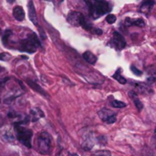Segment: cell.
<instances>
[{"instance_id": "obj_1", "label": "cell", "mask_w": 156, "mask_h": 156, "mask_svg": "<svg viewBox=\"0 0 156 156\" xmlns=\"http://www.w3.org/2000/svg\"><path fill=\"white\" fill-rule=\"evenodd\" d=\"M89 7L90 16L92 19H97L103 15L109 13L112 9V5L108 1H86L85 2Z\"/></svg>"}, {"instance_id": "obj_2", "label": "cell", "mask_w": 156, "mask_h": 156, "mask_svg": "<svg viewBox=\"0 0 156 156\" xmlns=\"http://www.w3.org/2000/svg\"><path fill=\"white\" fill-rule=\"evenodd\" d=\"M38 48H41V43L38 39V37L34 32L30 33L29 36L20 41L19 49L23 52L33 54L37 51Z\"/></svg>"}, {"instance_id": "obj_3", "label": "cell", "mask_w": 156, "mask_h": 156, "mask_svg": "<svg viewBox=\"0 0 156 156\" xmlns=\"http://www.w3.org/2000/svg\"><path fill=\"white\" fill-rule=\"evenodd\" d=\"M15 133L16 139L26 147L31 148V139L33 136V132L20 124H15Z\"/></svg>"}, {"instance_id": "obj_4", "label": "cell", "mask_w": 156, "mask_h": 156, "mask_svg": "<svg viewBox=\"0 0 156 156\" xmlns=\"http://www.w3.org/2000/svg\"><path fill=\"white\" fill-rule=\"evenodd\" d=\"M51 143H52V138L50 134L47 132H41L37 135V151L43 155L48 154L51 150Z\"/></svg>"}, {"instance_id": "obj_5", "label": "cell", "mask_w": 156, "mask_h": 156, "mask_svg": "<svg viewBox=\"0 0 156 156\" xmlns=\"http://www.w3.org/2000/svg\"><path fill=\"white\" fill-rule=\"evenodd\" d=\"M108 45L111 48H114L115 50L120 51L126 47V40L121 33L115 31V32H113V35H112V37L111 38V40L108 42Z\"/></svg>"}, {"instance_id": "obj_6", "label": "cell", "mask_w": 156, "mask_h": 156, "mask_svg": "<svg viewBox=\"0 0 156 156\" xmlns=\"http://www.w3.org/2000/svg\"><path fill=\"white\" fill-rule=\"evenodd\" d=\"M98 115L102 122L108 124H112L116 122V113L107 108H103L99 111Z\"/></svg>"}, {"instance_id": "obj_7", "label": "cell", "mask_w": 156, "mask_h": 156, "mask_svg": "<svg viewBox=\"0 0 156 156\" xmlns=\"http://www.w3.org/2000/svg\"><path fill=\"white\" fill-rule=\"evenodd\" d=\"M95 144V137L92 132H88L82 136L81 147L85 151H90Z\"/></svg>"}, {"instance_id": "obj_8", "label": "cell", "mask_w": 156, "mask_h": 156, "mask_svg": "<svg viewBox=\"0 0 156 156\" xmlns=\"http://www.w3.org/2000/svg\"><path fill=\"white\" fill-rule=\"evenodd\" d=\"M0 136L5 143H13L16 140L14 131L8 125H5L0 128Z\"/></svg>"}, {"instance_id": "obj_9", "label": "cell", "mask_w": 156, "mask_h": 156, "mask_svg": "<svg viewBox=\"0 0 156 156\" xmlns=\"http://www.w3.org/2000/svg\"><path fill=\"white\" fill-rule=\"evenodd\" d=\"M83 15L80 13V12H78V11H71L68 14V16H67V21L74 26V27H80V19H81V16Z\"/></svg>"}, {"instance_id": "obj_10", "label": "cell", "mask_w": 156, "mask_h": 156, "mask_svg": "<svg viewBox=\"0 0 156 156\" xmlns=\"http://www.w3.org/2000/svg\"><path fill=\"white\" fill-rule=\"evenodd\" d=\"M27 5H28V16H29L30 21L36 27H38V18H37V12H36L33 1H29Z\"/></svg>"}, {"instance_id": "obj_11", "label": "cell", "mask_w": 156, "mask_h": 156, "mask_svg": "<svg viewBox=\"0 0 156 156\" xmlns=\"http://www.w3.org/2000/svg\"><path fill=\"white\" fill-rule=\"evenodd\" d=\"M124 24L126 27H133V26H136V27H144L145 26V22L143 18H131V17H126L124 19Z\"/></svg>"}, {"instance_id": "obj_12", "label": "cell", "mask_w": 156, "mask_h": 156, "mask_svg": "<svg viewBox=\"0 0 156 156\" xmlns=\"http://www.w3.org/2000/svg\"><path fill=\"white\" fill-rule=\"evenodd\" d=\"M155 5V2L153 1V0H146V1H144L140 6V9L139 11L146 16H148L153 8V6Z\"/></svg>"}, {"instance_id": "obj_13", "label": "cell", "mask_w": 156, "mask_h": 156, "mask_svg": "<svg viewBox=\"0 0 156 156\" xmlns=\"http://www.w3.org/2000/svg\"><path fill=\"white\" fill-rule=\"evenodd\" d=\"M44 116V112L39 108H32L29 112V120L33 122L38 121L40 118H43Z\"/></svg>"}, {"instance_id": "obj_14", "label": "cell", "mask_w": 156, "mask_h": 156, "mask_svg": "<svg viewBox=\"0 0 156 156\" xmlns=\"http://www.w3.org/2000/svg\"><path fill=\"white\" fill-rule=\"evenodd\" d=\"M13 16L17 21H23L25 19V11L22 6L16 5L13 9Z\"/></svg>"}, {"instance_id": "obj_15", "label": "cell", "mask_w": 156, "mask_h": 156, "mask_svg": "<svg viewBox=\"0 0 156 156\" xmlns=\"http://www.w3.org/2000/svg\"><path fill=\"white\" fill-rule=\"evenodd\" d=\"M129 95H130L131 99L133 101V103H134L135 107L137 108V110H138L139 112H141V111L144 109V104H143V102L141 101V100L139 99V97H138V95L136 94V92H135L134 90H131V91L129 92Z\"/></svg>"}, {"instance_id": "obj_16", "label": "cell", "mask_w": 156, "mask_h": 156, "mask_svg": "<svg viewBox=\"0 0 156 156\" xmlns=\"http://www.w3.org/2000/svg\"><path fill=\"white\" fill-rule=\"evenodd\" d=\"M82 58H83V59H84L86 62H88V63L90 64V65H94V64L96 63V61H97V57H96L92 52H90V51H89V50L85 51V52L82 54Z\"/></svg>"}, {"instance_id": "obj_17", "label": "cell", "mask_w": 156, "mask_h": 156, "mask_svg": "<svg viewBox=\"0 0 156 156\" xmlns=\"http://www.w3.org/2000/svg\"><path fill=\"white\" fill-rule=\"evenodd\" d=\"M27 81V83L33 89V90H35L37 92H38V93H40V94H42L43 96H45V97H48V93L43 90V89H41V87H39L37 83H35L34 81H31V80H26Z\"/></svg>"}, {"instance_id": "obj_18", "label": "cell", "mask_w": 156, "mask_h": 156, "mask_svg": "<svg viewBox=\"0 0 156 156\" xmlns=\"http://www.w3.org/2000/svg\"><path fill=\"white\" fill-rule=\"evenodd\" d=\"M112 78L115 79L118 82H120L121 84H126L127 83V80L125 78H123L121 75V69H118L117 71L112 75Z\"/></svg>"}, {"instance_id": "obj_19", "label": "cell", "mask_w": 156, "mask_h": 156, "mask_svg": "<svg viewBox=\"0 0 156 156\" xmlns=\"http://www.w3.org/2000/svg\"><path fill=\"white\" fill-rule=\"evenodd\" d=\"M12 34V31L10 29H6L5 30L3 36H2V43L4 44V46H6V44L8 43V40H9V37Z\"/></svg>"}, {"instance_id": "obj_20", "label": "cell", "mask_w": 156, "mask_h": 156, "mask_svg": "<svg viewBox=\"0 0 156 156\" xmlns=\"http://www.w3.org/2000/svg\"><path fill=\"white\" fill-rule=\"evenodd\" d=\"M111 104H112V106L113 108H119V109H121V108L126 107V103L125 102H122L121 101H117V100H114V99H112V101H111Z\"/></svg>"}, {"instance_id": "obj_21", "label": "cell", "mask_w": 156, "mask_h": 156, "mask_svg": "<svg viewBox=\"0 0 156 156\" xmlns=\"http://www.w3.org/2000/svg\"><path fill=\"white\" fill-rule=\"evenodd\" d=\"M94 155L97 156H112V153L108 150H101L94 153Z\"/></svg>"}, {"instance_id": "obj_22", "label": "cell", "mask_w": 156, "mask_h": 156, "mask_svg": "<svg viewBox=\"0 0 156 156\" xmlns=\"http://www.w3.org/2000/svg\"><path fill=\"white\" fill-rule=\"evenodd\" d=\"M116 16H114V15H112V14H109L107 16H106V21L109 23V24H113V23H115L116 22Z\"/></svg>"}, {"instance_id": "obj_23", "label": "cell", "mask_w": 156, "mask_h": 156, "mask_svg": "<svg viewBox=\"0 0 156 156\" xmlns=\"http://www.w3.org/2000/svg\"><path fill=\"white\" fill-rule=\"evenodd\" d=\"M11 58V55L8 54L7 52H3V53H0V60H3V61H8Z\"/></svg>"}, {"instance_id": "obj_24", "label": "cell", "mask_w": 156, "mask_h": 156, "mask_svg": "<svg viewBox=\"0 0 156 156\" xmlns=\"http://www.w3.org/2000/svg\"><path fill=\"white\" fill-rule=\"evenodd\" d=\"M97 141H98L101 144H102V145H104V144H107V138H106V136H104V135L99 136V137L97 138Z\"/></svg>"}, {"instance_id": "obj_25", "label": "cell", "mask_w": 156, "mask_h": 156, "mask_svg": "<svg viewBox=\"0 0 156 156\" xmlns=\"http://www.w3.org/2000/svg\"><path fill=\"white\" fill-rule=\"evenodd\" d=\"M131 70L136 75V76H142L143 75V72L141 71V70H139L136 67H134V66H131Z\"/></svg>"}, {"instance_id": "obj_26", "label": "cell", "mask_w": 156, "mask_h": 156, "mask_svg": "<svg viewBox=\"0 0 156 156\" xmlns=\"http://www.w3.org/2000/svg\"><path fill=\"white\" fill-rule=\"evenodd\" d=\"M142 156H153V154L150 151V149H148L147 147H145L144 148V154H143Z\"/></svg>"}, {"instance_id": "obj_27", "label": "cell", "mask_w": 156, "mask_h": 156, "mask_svg": "<svg viewBox=\"0 0 156 156\" xmlns=\"http://www.w3.org/2000/svg\"><path fill=\"white\" fill-rule=\"evenodd\" d=\"M7 80H9V78H5L3 80H0V87L3 86V85H5V83L7 81Z\"/></svg>"}, {"instance_id": "obj_28", "label": "cell", "mask_w": 156, "mask_h": 156, "mask_svg": "<svg viewBox=\"0 0 156 156\" xmlns=\"http://www.w3.org/2000/svg\"><path fill=\"white\" fill-rule=\"evenodd\" d=\"M69 156H79L77 154H69Z\"/></svg>"}, {"instance_id": "obj_29", "label": "cell", "mask_w": 156, "mask_h": 156, "mask_svg": "<svg viewBox=\"0 0 156 156\" xmlns=\"http://www.w3.org/2000/svg\"><path fill=\"white\" fill-rule=\"evenodd\" d=\"M4 70V68H2L1 66H0V71H3Z\"/></svg>"}, {"instance_id": "obj_30", "label": "cell", "mask_w": 156, "mask_h": 156, "mask_svg": "<svg viewBox=\"0 0 156 156\" xmlns=\"http://www.w3.org/2000/svg\"><path fill=\"white\" fill-rule=\"evenodd\" d=\"M0 34H1V29H0Z\"/></svg>"}, {"instance_id": "obj_31", "label": "cell", "mask_w": 156, "mask_h": 156, "mask_svg": "<svg viewBox=\"0 0 156 156\" xmlns=\"http://www.w3.org/2000/svg\"></svg>"}]
</instances>
